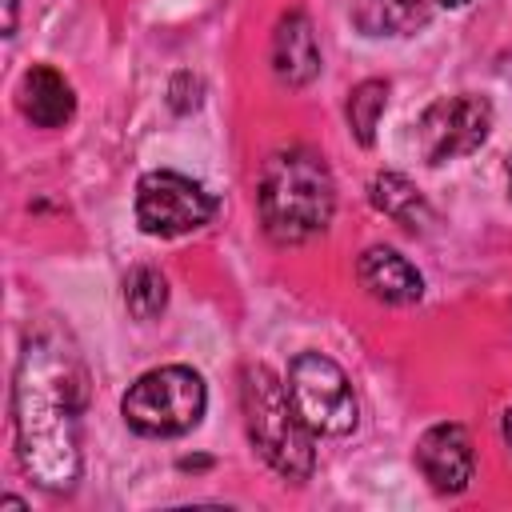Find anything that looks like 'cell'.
<instances>
[{
  "instance_id": "obj_12",
  "label": "cell",
  "mask_w": 512,
  "mask_h": 512,
  "mask_svg": "<svg viewBox=\"0 0 512 512\" xmlns=\"http://www.w3.org/2000/svg\"><path fill=\"white\" fill-rule=\"evenodd\" d=\"M348 12L364 36H412L428 24V0H352Z\"/></svg>"
},
{
  "instance_id": "obj_9",
  "label": "cell",
  "mask_w": 512,
  "mask_h": 512,
  "mask_svg": "<svg viewBox=\"0 0 512 512\" xmlns=\"http://www.w3.org/2000/svg\"><path fill=\"white\" fill-rule=\"evenodd\" d=\"M272 72L288 88H304L308 80H316V72H320V44H316L312 20L304 12L280 16V24L272 32Z\"/></svg>"
},
{
  "instance_id": "obj_16",
  "label": "cell",
  "mask_w": 512,
  "mask_h": 512,
  "mask_svg": "<svg viewBox=\"0 0 512 512\" xmlns=\"http://www.w3.org/2000/svg\"><path fill=\"white\" fill-rule=\"evenodd\" d=\"M4 8H8V16H4V36H12V32H16V0H4Z\"/></svg>"
},
{
  "instance_id": "obj_19",
  "label": "cell",
  "mask_w": 512,
  "mask_h": 512,
  "mask_svg": "<svg viewBox=\"0 0 512 512\" xmlns=\"http://www.w3.org/2000/svg\"><path fill=\"white\" fill-rule=\"evenodd\" d=\"M508 192H512V160H508Z\"/></svg>"
},
{
  "instance_id": "obj_6",
  "label": "cell",
  "mask_w": 512,
  "mask_h": 512,
  "mask_svg": "<svg viewBox=\"0 0 512 512\" xmlns=\"http://www.w3.org/2000/svg\"><path fill=\"white\" fill-rule=\"evenodd\" d=\"M216 212V200L192 180V176H180V172H144L140 184H136V224L148 232V236H184V232H196L212 220Z\"/></svg>"
},
{
  "instance_id": "obj_10",
  "label": "cell",
  "mask_w": 512,
  "mask_h": 512,
  "mask_svg": "<svg viewBox=\"0 0 512 512\" xmlns=\"http://www.w3.org/2000/svg\"><path fill=\"white\" fill-rule=\"evenodd\" d=\"M356 276H360V284L368 288V296H376V300H384V304H416V300L424 296L420 272H416L400 252H392V248H384V244H372V248L360 252Z\"/></svg>"
},
{
  "instance_id": "obj_5",
  "label": "cell",
  "mask_w": 512,
  "mask_h": 512,
  "mask_svg": "<svg viewBox=\"0 0 512 512\" xmlns=\"http://www.w3.org/2000/svg\"><path fill=\"white\" fill-rule=\"evenodd\" d=\"M288 396L312 436H348L356 428V396L344 368L320 352H300L288 364Z\"/></svg>"
},
{
  "instance_id": "obj_1",
  "label": "cell",
  "mask_w": 512,
  "mask_h": 512,
  "mask_svg": "<svg viewBox=\"0 0 512 512\" xmlns=\"http://www.w3.org/2000/svg\"><path fill=\"white\" fill-rule=\"evenodd\" d=\"M84 376L76 360L52 340H28L12 384V424L24 472L48 488L68 492L80 476V416Z\"/></svg>"
},
{
  "instance_id": "obj_2",
  "label": "cell",
  "mask_w": 512,
  "mask_h": 512,
  "mask_svg": "<svg viewBox=\"0 0 512 512\" xmlns=\"http://www.w3.org/2000/svg\"><path fill=\"white\" fill-rule=\"evenodd\" d=\"M260 220L276 244H304L320 236L336 208L328 164L312 148H284L260 172Z\"/></svg>"
},
{
  "instance_id": "obj_7",
  "label": "cell",
  "mask_w": 512,
  "mask_h": 512,
  "mask_svg": "<svg viewBox=\"0 0 512 512\" xmlns=\"http://www.w3.org/2000/svg\"><path fill=\"white\" fill-rule=\"evenodd\" d=\"M488 128H492V104L476 92H460L424 108V116L416 120V144L428 164H448L456 156L476 152L488 140Z\"/></svg>"
},
{
  "instance_id": "obj_4",
  "label": "cell",
  "mask_w": 512,
  "mask_h": 512,
  "mask_svg": "<svg viewBox=\"0 0 512 512\" xmlns=\"http://www.w3.org/2000/svg\"><path fill=\"white\" fill-rule=\"evenodd\" d=\"M208 404V388L200 372L184 364H164L144 372L120 400V412L140 436H184L200 424Z\"/></svg>"
},
{
  "instance_id": "obj_14",
  "label": "cell",
  "mask_w": 512,
  "mask_h": 512,
  "mask_svg": "<svg viewBox=\"0 0 512 512\" xmlns=\"http://www.w3.org/2000/svg\"><path fill=\"white\" fill-rule=\"evenodd\" d=\"M384 104H388V80H360V84L348 92V104H344L348 128H352V136H356L364 148L376 140V124H380V116H384Z\"/></svg>"
},
{
  "instance_id": "obj_17",
  "label": "cell",
  "mask_w": 512,
  "mask_h": 512,
  "mask_svg": "<svg viewBox=\"0 0 512 512\" xmlns=\"http://www.w3.org/2000/svg\"><path fill=\"white\" fill-rule=\"evenodd\" d=\"M504 440H508V448H512V408L504 412Z\"/></svg>"
},
{
  "instance_id": "obj_15",
  "label": "cell",
  "mask_w": 512,
  "mask_h": 512,
  "mask_svg": "<svg viewBox=\"0 0 512 512\" xmlns=\"http://www.w3.org/2000/svg\"><path fill=\"white\" fill-rule=\"evenodd\" d=\"M124 304L136 320H156L168 304V280L156 268H132L124 280Z\"/></svg>"
},
{
  "instance_id": "obj_11",
  "label": "cell",
  "mask_w": 512,
  "mask_h": 512,
  "mask_svg": "<svg viewBox=\"0 0 512 512\" xmlns=\"http://www.w3.org/2000/svg\"><path fill=\"white\" fill-rule=\"evenodd\" d=\"M20 112L36 124V128H60L72 120L76 112V96H72V84L48 68V64H32L24 76H20Z\"/></svg>"
},
{
  "instance_id": "obj_8",
  "label": "cell",
  "mask_w": 512,
  "mask_h": 512,
  "mask_svg": "<svg viewBox=\"0 0 512 512\" xmlns=\"http://www.w3.org/2000/svg\"><path fill=\"white\" fill-rule=\"evenodd\" d=\"M416 464L436 492H464L476 476V452L460 424H436L416 444Z\"/></svg>"
},
{
  "instance_id": "obj_13",
  "label": "cell",
  "mask_w": 512,
  "mask_h": 512,
  "mask_svg": "<svg viewBox=\"0 0 512 512\" xmlns=\"http://www.w3.org/2000/svg\"><path fill=\"white\" fill-rule=\"evenodd\" d=\"M368 196H372V204H376L384 216H392V220L404 224V228H424V224L432 220L428 200H424V196L416 192V184H412L408 176H400V172H380V176H372Z\"/></svg>"
},
{
  "instance_id": "obj_18",
  "label": "cell",
  "mask_w": 512,
  "mask_h": 512,
  "mask_svg": "<svg viewBox=\"0 0 512 512\" xmlns=\"http://www.w3.org/2000/svg\"><path fill=\"white\" fill-rule=\"evenodd\" d=\"M436 4H444V8H464L468 0H436Z\"/></svg>"
},
{
  "instance_id": "obj_3",
  "label": "cell",
  "mask_w": 512,
  "mask_h": 512,
  "mask_svg": "<svg viewBox=\"0 0 512 512\" xmlns=\"http://www.w3.org/2000/svg\"><path fill=\"white\" fill-rule=\"evenodd\" d=\"M240 408H244V428L256 452L288 480H308L316 468V448H312V428L300 420L288 384L276 380L272 368L248 364L240 372Z\"/></svg>"
}]
</instances>
